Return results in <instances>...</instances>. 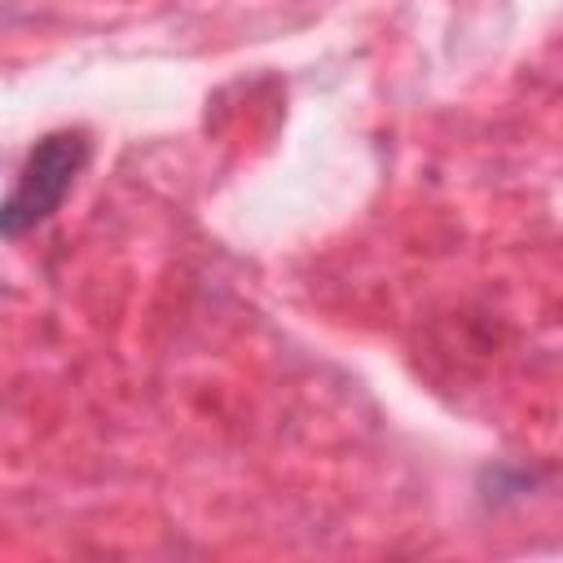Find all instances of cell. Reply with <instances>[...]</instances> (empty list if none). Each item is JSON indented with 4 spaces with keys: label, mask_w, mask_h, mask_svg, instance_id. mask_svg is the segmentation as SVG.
<instances>
[{
    "label": "cell",
    "mask_w": 563,
    "mask_h": 563,
    "mask_svg": "<svg viewBox=\"0 0 563 563\" xmlns=\"http://www.w3.org/2000/svg\"><path fill=\"white\" fill-rule=\"evenodd\" d=\"M88 163L84 132H48L26 154L13 189L0 198V238H22L40 229L75 189V176Z\"/></svg>",
    "instance_id": "cell-1"
}]
</instances>
